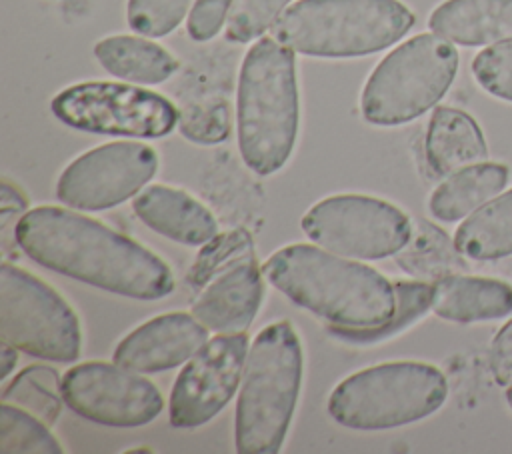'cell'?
<instances>
[{
    "mask_svg": "<svg viewBox=\"0 0 512 454\" xmlns=\"http://www.w3.org/2000/svg\"><path fill=\"white\" fill-rule=\"evenodd\" d=\"M252 254H254V242L248 230L234 228V230L216 234L212 240L202 244V250L198 252L196 260L190 266L188 282L190 286L202 288L216 274H220L234 262Z\"/></svg>",
    "mask_w": 512,
    "mask_h": 454,
    "instance_id": "27",
    "label": "cell"
},
{
    "mask_svg": "<svg viewBox=\"0 0 512 454\" xmlns=\"http://www.w3.org/2000/svg\"><path fill=\"white\" fill-rule=\"evenodd\" d=\"M424 156L430 172L446 178L486 160L488 146L478 122L464 110L438 106L424 136Z\"/></svg>",
    "mask_w": 512,
    "mask_h": 454,
    "instance_id": "17",
    "label": "cell"
},
{
    "mask_svg": "<svg viewBox=\"0 0 512 454\" xmlns=\"http://www.w3.org/2000/svg\"><path fill=\"white\" fill-rule=\"evenodd\" d=\"M510 170L496 162H478L462 168L432 192L428 200L430 214L444 222H456L472 214L508 184Z\"/></svg>",
    "mask_w": 512,
    "mask_h": 454,
    "instance_id": "20",
    "label": "cell"
},
{
    "mask_svg": "<svg viewBox=\"0 0 512 454\" xmlns=\"http://www.w3.org/2000/svg\"><path fill=\"white\" fill-rule=\"evenodd\" d=\"M16 244L36 264L118 296L158 300L174 290L172 270L160 256L60 206L28 210L16 226Z\"/></svg>",
    "mask_w": 512,
    "mask_h": 454,
    "instance_id": "1",
    "label": "cell"
},
{
    "mask_svg": "<svg viewBox=\"0 0 512 454\" xmlns=\"http://www.w3.org/2000/svg\"><path fill=\"white\" fill-rule=\"evenodd\" d=\"M302 346L290 322L264 326L254 338L234 412L242 454H276L288 434L302 384Z\"/></svg>",
    "mask_w": 512,
    "mask_h": 454,
    "instance_id": "4",
    "label": "cell"
},
{
    "mask_svg": "<svg viewBox=\"0 0 512 454\" xmlns=\"http://www.w3.org/2000/svg\"><path fill=\"white\" fill-rule=\"evenodd\" d=\"M248 350L246 332L210 338L184 364L172 384L168 400L170 424L190 430L210 422L236 394Z\"/></svg>",
    "mask_w": 512,
    "mask_h": 454,
    "instance_id": "13",
    "label": "cell"
},
{
    "mask_svg": "<svg viewBox=\"0 0 512 454\" xmlns=\"http://www.w3.org/2000/svg\"><path fill=\"white\" fill-rule=\"evenodd\" d=\"M506 402H508V406L512 408V386L506 390Z\"/></svg>",
    "mask_w": 512,
    "mask_h": 454,
    "instance_id": "35",
    "label": "cell"
},
{
    "mask_svg": "<svg viewBox=\"0 0 512 454\" xmlns=\"http://www.w3.org/2000/svg\"><path fill=\"white\" fill-rule=\"evenodd\" d=\"M300 226L316 246L354 260L396 256L412 236V222L400 208L364 194L322 198Z\"/></svg>",
    "mask_w": 512,
    "mask_h": 454,
    "instance_id": "9",
    "label": "cell"
},
{
    "mask_svg": "<svg viewBox=\"0 0 512 454\" xmlns=\"http://www.w3.org/2000/svg\"><path fill=\"white\" fill-rule=\"evenodd\" d=\"M158 154L144 142H110L72 160L56 182V198L76 210H108L136 196L156 174Z\"/></svg>",
    "mask_w": 512,
    "mask_h": 454,
    "instance_id": "11",
    "label": "cell"
},
{
    "mask_svg": "<svg viewBox=\"0 0 512 454\" xmlns=\"http://www.w3.org/2000/svg\"><path fill=\"white\" fill-rule=\"evenodd\" d=\"M132 210L148 228L178 244L202 246L218 234L216 216L200 200L166 184L144 186Z\"/></svg>",
    "mask_w": 512,
    "mask_h": 454,
    "instance_id": "16",
    "label": "cell"
},
{
    "mask_svg": "<svg viewBox=\"0 0 512 454\" xmlns=\"http://www.w3.org/2000/svg\"><path fill=\"white\" fill-rule=\"evenodd\" d=\"M300 120L294 50L274 36L246 52L236 98L238 150L258 176L278 172L292 156Z\"/></svg>",
    "mask_w": 512,
    "mask_h": 454,
    "instance_id": "3",
    "label": "cell"
},
{
    "mask_svg": "<svg viewBox=\"0 0 512 454\" xmlns=\"http://www.w3.org/2000/svg\"><path fill=\"white\" fill-rule=\"evenodd\" d=\"M40 418L28 410L2 402L0 452L2 454H62L58 438Z\"/></svg>",
    "mask_w": 512,
    "mask_h": 454,
    "instance_id": "26",
    "label": "cell"
},
{
    "mask_svg": "<svg viewBox=\"0 0 512 454\" xmlns=\"http://www.w3.org/2000/svg\"><path fill=\"white\" fill-rule=\"evenodd\" d=\"M236 0H196L186 22L188 36L196 42L212 40L224 26Z\"/></svg>",
    "mask_w": 512,
    "mask_h": 454,
    "instance_id": "31",
    "label": "cell"
},
{
    "mask_svg": "<svg viewBox=\"0 0 512 454\" xmlns=\"http://www.w3.org/2000/svg\"><path fill=\"white\" fill-rule=\"evenodd\" d=\"M190 6L192 0H128L126 18L134 32L162 38L190 14Z\"/></svg>",
    "mask_w": 512,
    "mask_h": 454,
    "instance_id": "28",
    "label": "cell"
},
{
    "mask_svg": "<svg viewBox=\"0 0 512 454\" xmlns=\"http://www.w3.org/2000/svg\"><path fill=\"white\" fill-rule=\"evenodd\" d=\"M292 0H236L226 22V38L246 44L262 36Z\"/></svg>",
    "mask_w": 512,
    "mask_h": 454,
    "instance_id": "29",
    "label": "cell"
},
{
    "mask_svg": "<svg viewBox=\"0 0 512 454\" xmlns=\"http://www.w3.org/2000/svg\"><path fill=\"white\" fill-rule=\"evenodd\" d=\"M456 246H450L446 234L426 220L412 224L408 244L396 254V262L412 276L442 278L458 266Z\"/></svg>",
    "mask_w": 512,
    "mask_h": 454,
    "instance_id": "25",
    "label": "cell"
},
{
    "mask_svg": "<svg viewBox=\"0 0 512 454\" xmlns=\"http://www.w3.org/2000/svg\"><path fill=\"white\" fill-rule=\"evenodd\" d=\"M454 246L470 260L512 256V188L474 210L456 228Z\"/></svg>",
    "mask_w": 512,
    "mask_h": 454,
    "instance_id": "22",
    "label": "cell"
},
{
    "mask_svg": "<svg viewBox=\"0 0 512 454\" xmlns=\"http://www.w3.org/2000/svg\"><path fill=\"white\" fill-rule=\"evenodd\" d=\"M18 352H20L18 348L2 342V350H0V358H2V362H0L2 364L0 366V378L2 380H6L10 376V372L14 370L16 362H18Z\"/></svg>",
    "mask_w": 512,
    "mask_h": 454,
    "instance_id": "34",
    "label": "cell"
},
{
    "mask_svg": "<svg viewBox=\"0 0 512 454\" xmlns=\"http://www.w3.org/2000/svg\"><path fill=\"white\" fill-rule=\"evenodd\" d=\"M448 398L446 376L428 362L396 360L346 376L328 414L352 430H390L434 414Z\"/></svg>",
    "mask_w": 512,
    "mask_h": 454,
    "instance_id": "6",
    "label": "cell"
},
{
    "mask_svg": "<svg viewBox=\"0 0 512 454\" xmlns=\"http://www.w3.org/2000/svg\"><path fill=\"white\" fill-rule=\"evenodd\" d=\"M428 26L460 46L512 40V0H446L434 8Z\"/></svg>",
    "mask_w": 512,
    "mask_h": 454,
    "instance_id": "19",
    "label": "cell"
},
{
    "mask_svg": "<svg viewBox=\"0 0 512 454\" xmlns=\"http://www.w3.org/2000/svg\"><path fill=\"white\" fill-rule=\"evenodd\" d=\"M94 56L112 76L144 86L166 82L178 70V60L146 36L102 38L94 46Z\"/></svg>",
    "mask_w": 512,
    "mask_h": 454,
    "instance_id": "21",
    "label": "cell"
},
{
    "mask_svg": "<svg viewBox=\"0 0 512 454\" xmlns=\"http://www.w3.org/2000/svg\"><path fill=\"white\" fill-rule=\"evenodd\" d=\"M432 310L460 324L498 320L512 314V286L496 278L446 274L432 286Z\"/></svg>",
    "mask_w": 512,
    "mask_h": 454,
    "instance_id": "18",
    "label": "cell"
},
{
    "mask_svg": "<svg viewBox=\"0 0 512 454\" xmlns=\"http://www.w3.org/2000/svg\"><path fill=\"white\" fill-rule=\"evenodd\" d=\"M62 398L74 414L112 428L144 426L164 408V398L150 380L116 362L100 360L66 370Z\"/></svg>",
    "mask_w": 512,
    "mask_h": 454,
    "instance_id": "12",
    "label": "cell"
},
{
    "mask_svg": "<svg viewBox=\"0 0 512 454\" xmlns=\"http://www.w3.org/2000/svg\"><path fill=\"white\" fill-rule=\"evenodd\" d=\"M50 108L70 128L108 136L160 138L170 134L180 120L168 98L120 82L68 86L54 96Z\"/></svg>",
    "mask_w": 512,
    "mask_h": 454,
    "instance_id": "10",
    "label": "cell"
},
{
    "mask_svg": "<svg viewBox=\"0 0 512 454\" xmlns=\"http://www.w3.org/2000/svg\"><path fill=\"white\" fill-rule=\"evenodd\" d=\"M266 280L296 306L342 328H374L396 312V288L376 268L312 244H288L264 264Z\"/></svg>",
    "mask_w": 512,
    "mask_h": 454,
    "instance_id": "2",
    "label": "cell"
},
{
    "mask_svg": "<svg viewBox=\"0 0 512 454\" xmlns=\"http://www.w3.org/2000/svg\"><path fill=\"white\" fill-rule=\"evenodd\" d=\"M458 72L450 40L418 34L386 54L368 76L360 112L374 126H400L428 112L448 92Z\"/></svg>",
    "mask_w": 512,
    "mask_h": 454,
    "instance_id": "7",
    "label": "cell"
},
{
    "mask_svg": "<svg viewBox=\"0 0 512 454\" xmlns=\"http://www.w3.org/2000/svg\"><path fill=\"white\" fill-rule=\"evenodd\" d=\"M208 342V328L190 312H166L128 332L112 360L138 374H156L188 362Z\"/></svg>",
    "mask_w": 512,
    "mask_h": 454,
    "instance_id": "14",
    "label": "cell"
},
{
    "mask_svg": "<svg viewBox=\"0 0 512 454\" xmlns=\"http://www.w3.org/2000/svg\"><path fill=\"white\" fill-rule=\"evenodd\" d=\"M2 402L20 406L52 426L62 412V376L52 366H28L2 390Z\"/></svg>",
    "mask_w": 512,
    "mask_h": 454,
    "instance_id": "24",
    "label": "cell"
},
{
    "mask_svg": "<svg viewBox=\"0 0 512 454\" xmlns=\"http://www.w3.org/2000/svg\"><path fill=\"white\" fill-rule=\"evenodd\" d=\"M472 74L488 94L512 102V40L478 52L472 60Z\"/></svg>",
    "mask_w": 512,
    "mask_h": 454,
    "instance_id": "30",
    "label": "cell"
},
{
    "mask_svg": "<svg viewBox=\"0 0 512 454\" xmlns=\"http://www.w3.org/2000/svg\"><path fill=\"white\" fill-rule=\"evenodd\" d=\"M396 288V312L394 316L382 324V326H374V328H342V326H334V324H326V330L330 332V336L348 342V344H376V342H384L396 334H400L402 330H406L408 326H412L416 320H420L428 308H432V286L420 280H396L394 282Z\"/></svg>",
    "mask_w": 512,
    "mask_h": 454,
    "instance_id": "23",
    "label": "cell"
},
{
    "mask_svg": "<svg viewBox=\"0 0 512 454\" xmlns=\"http://www.w3.org/2000/svg\"><path fill=\"white\" fill-rule=\"evenodd\" d=\"M412 26L400 0H298L272 24V36L298 54L354 58L396 44Z\"/></svg>",
    "mask_w": 512,
    "mask_h": 454,
    "instance_id": "5",
    "label": "cell"
},
{
    "mask_svg": "<svg viewBox=\"0 0 512 454\" xmlns=\"http://www.w3.org/2000/svg\"><path fill=\"white\" fill-rule=\"evenodd\" d=\"M0 338L20 352L50 360L76 362L82 330L70 304L38 276L2 262Z\"/></svg>",
    "mask_w": 512,
    "mask_h": 454,
    "instance_id": "8",
    "label": "cell"
},
{
    "mask_svg": "<svg viewBox=\"0 0 512 454\" xmlns=\"http://www.w3.org/2000/svg\"><path fill=\"white\" fill-rule=\"evenodd\" d=\"M490 370L496 384H512V318L498 330L492 340Z\"/></svg>",
    "mask_w": 512,
    "mask_h": 454,
    "instance_id": "33",
    "label": "cell"
},
{
    "mask_svg": "<svg viewBox=\"0 0 512 454\" xmlns=\"http://www.w3.org/2000/svg\"><path fill=\"white\" fill-rule=\"evenodd\" d=\"M262 274L254 254L234 262L200 288L192 314L212 332H246L262 304Z\"/></svg>",
    "mask_w": 512,
    "mask_h": 454,
    "instance_id": "15",
    "label": "cell"
},
{
    "mask_svg": "<svg viewBox=\"0 0 512 454\" xmlns=\"http://www.w3.org/2000/svg\"><path fill=\"white\" fill-rule=\"evenodd\" d=\"M28 212V200L22 190L10 180H2L0 184V232L2 246L8 252L10 238L16 242V226L22 216Z\"/></svg>",
    "mask_w": 512,
    "mask_h": 454,
    "instance_id": "32",
    "label": "cell"
}]
</instances>
